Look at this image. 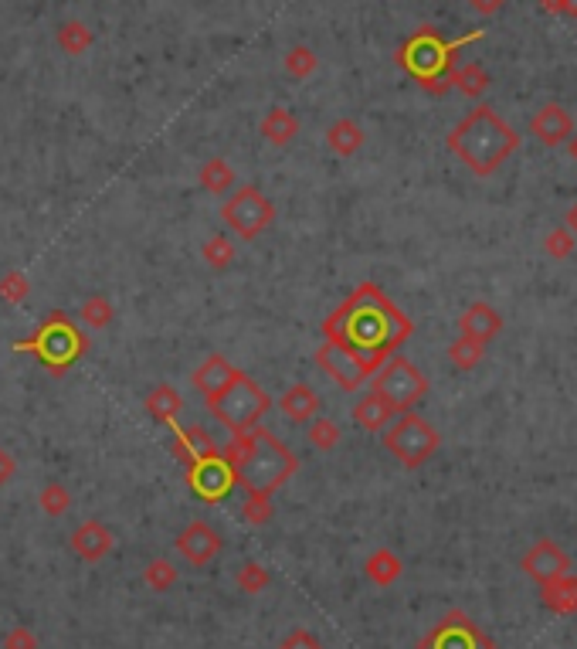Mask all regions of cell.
Here are the masks:
<instances>
[{
    "label": "cell",
    "mask_w": 577,
    "mask_h": 649,
    "mask_svg": "<svg viewBox=\"0 0 577 649\" xmlns=\"http://www.w3.org/2000/svg\"><path fill=\"white\" fill-rule=\"evenodd\" d=\"M415 333V323L377 283H360L330 317L323 320V337L360 357L370 374Z\"/></svg>",
    "instance_id": "6da1fadb"
},
{
    "label": "cell",
    "mask_w": 577,
    "mask_h": 649,
    "mask_svg": "<svg viewBox=\"0 0 577 649\" xmlns=\"http://www.w3.org/2000/svg\"><path fill=\"white\" fill-rule=\"evenodd\" d=\"M225 463L235 473V483L241 490H258V493H275L282 483L299 469V459L286 442L275 439L269 429L255 425V429L231 435V442L221 449Z\"/></svg>",
    "instance_id": "7a4b0ae2"
},
{
    "label": "cell",
    "mask_w": 577,
    "mask_h": 649,
    "mask_svg": "<svg viewBox=\"0 0 577 649\" xmlns=\"http://www.w3.org/2000/svg\"><path fill=\"white\" fill-rule=\"evenodd\" d=\"M445 147L476 177H493L520 150V133L493 106H476L459 126H452Z\"/></svg>",
    "instance_id": "3957f363"
},
{
    "label": "cell",
    "mask_w": 577,
    "mask_h": 649,
    "mask_svg": "<svg viewBox=\"0 0 577 649\" xmlns=\"http://www.w3.org/2000/svg\"><path fill=\"white\" fill-rule=\"evenodd\" d=\"M479 38H482V31L445 41L442 31H435L432 24H421V28L398 48L394 62H398L425 92L445 96V92L452 89V72H455V65H459V51Z\"/></svg>",
    "instance_id": "277c9868"
},
{
    "label": "cell",
    "mask_w": 577,
    "mask_h": 649,
    "mask_svg": "<svg viewBox=\"0 0 577 649\" xmlns=\"http://www.w3.org/2000/svg\"><path fill=\"white\" fill-rule=\"evenodd\" d=\"M14 350H28V354H34L41 364H45L48 374H55L58 378V374H65L68 367L89 350V337L68 320V313L55 310L41 320V327L34 330L28 340H17Z\"/></svg>",
    "instance_id": "5b68a950"
},
{
    "label": "cell",
    "mask_w": 577,
    "mask_h": 649,
    "mask_svg": "<svg viewBox=\"0 0 577 649\" xmlns=\"http://www.w3.org/2000/svg\"><path fill=\"white\" fill-rule=\"evenodd\" d=\"M204 401H208V412L218 418L231 435L255 429V425L272 412V395L255 378H248L245 371H235L218 395H211Z\"/></svg>",
    "instance_id": "8992f818"
},
{
    "label": "cell",
    "mask_w": 577,
    "mask_h": 649,
    "mask_svg": "<svg viewBox=\"0 0 577 649\" xmlns=\"http://www.w3.org/2000/svg\"><path fill=\"white\" fill-rule=\"evenodd\" d=\"M442 446V435L428 418H421L415 412H401L391 425L384 429V449L398 459L401 466L418 469L435 456Z\"/></svg>",
    "instance_id": "52a82bcc"
},
{
    "label": "cell",
    "mask_w": 577,
    "mask_h": 649,
    "mask_svg": "<svg viewBox=\"0 0 577 649\" xmlns=\"http://www.w3.org/2000/svg\"><path fill=\"white\" fill-rule=\"evenodd\" d=\"M370 378H374V381H370V391H374V395H381L398 415L411 412V408H415L418 401L428 395V378L408 361V357H401V354L387 357V361L377 367Z\"/></svg>",
    "instance_id": "ba28073f"
},
{
    "label": "cell",
    "mask_w": 577,
    "mask_h": 649,
    "mask_svg": "<svg viewBox=\"0 0 577 649\" xmlns=\"http://www.w3.org/2000/svg\"><path fill=\"white\" fill-rule=\"evenodd\" d=\"M221 218L241 242H252L275 221V204L255 184H245L228 194V201L221 204Z\"/></svg>",
    "instance_id": "9c48e42d"
},
{
    "label": "cell",
    "mask_w": 577,
    "mask_h": 649,
    "mask_svg": "<svg viewBox=\"0 0 577 649\" xmlns=\"http://www.w3.org/2000/svg\"><path fill=\"white\" fill-rule=\"evenodd\" d=\"M187 486H191L204 503H221L231 493V486H238V483H235L231 466L225 463V456L218 452V456L187 466Z\"/></svg>",
    "instance_id": "30bf717a"
},
{
    "label": "cell",
    "mask_w": 577,
    "mask_h": 649,
    "mask_svg": "<svg viewBox=\"0 0 577 649\" xmlns=\"http://www.w3.org/2000/svg\"><path fill=\"white\" fill-rule=\"evenodd\" d=\"M316 364H320V371L330 374L343 391H357L360 384L370 381V371L360 364V357L350 354L347 347L333 344V340H323V347L316 350Z\"/></svg>",
    "instance_id": "8fae6325"
},
{
    "label": "cell",
    "mask_w": 577,
    "mask_h": 649,
    "mask_svg": "<svg viewBox=\"0 0 577 649\" xmlns=\"http://www.w3.org/2000/svg\"><path fill=\"white\" fill-rule=\"evenodd\" d=\"M221 544H225V541H221V534L214 531L208 520H191V524L177 534L174 548H177L180 558L187 561V565L204 568L208 561H214V554L221 551Z\"/></svg>",
    "instance_id": "7c38bea8"
},
{
    "label": "cell",
    "mask_w": 577,
    "mask_h": 649,
    "mask_svg": "<svg viewBox=\"0 0 577 649\" xmlns=\"http://www.w3.org/2000/svg\"><path fill=\"white\" fill-rule=\"evenodd\" d=\"M530 133L537 136L544 147H561V143H571V136L577 130H574L571 113H567L564 106H557V102H547L544 109H537V113L530 116Z\"/></svg>",
    "instance_id": "4fadbf2b"
},
{
    "label": "cell",
    "mask_w": 577,
    "mask_h": 649,
    "mask_svg": "<svg viewBox=\"0 0 577 649\" xmlns=\"http://www.w3.org/2000/svg\"><path fill=\"white\" fill-rule=\"evenodd\" d=\"M72 551L79 554L82 561H89V565H96V561L106 558L109 551H113V544H116V537L113 531H109L102 520H85V524H79L72 531Z\"/></svg>",
    "instance_id": "5bb4252c"
},
{
    "label": "cell",
    "mask_w": 577,
    "mask_h": 649,
    "mask_svg": "<svg viewBox=\"0 0 577 649\" xmlns=\"http://www.w3.org/2000/svg\"><path fill=\"white\" fill-rule=\"evenodd\" d=\"M218 442L211 439L208 429H201V425H174V456L180 459L184 466H194L201 463V459H211L218 456Z\"/></svg>",
    "instance_id": "9a60e30c"
},
{
    "label": "cell",
    "mask_w": 577,
    "mask_h": 649,
    "mask_svg": "<svg viewBox=\"0 0 577 649\" xmlns=\"http://www.w3.org/2000/svg\"><path fill=\"white\" fill-rule=\"evenodd\" d=\"M499 330H503V317L493 310L489 303H472L469 310L459 317V333L462 337H472L479 340V344H489L493 337H499Z\"/></svg>",
    "instance_id": "2e32d148"
},
{
    "label": "cell",
    "mask_w": 577,
    "mask_h": 649,
    "mask_svg": "<svg viewBox=\"0 0 577 649\" xmlns=\"http://www.w3.org/2000/svg\"><path fill=\"white\" fill-rule=\"evenodd\" d=\"M279 408L289 422L309 425L316 415H320V395H316V388H309V384H292L286 395H282Z\"/></svg>",
    "instance_id": "e0dca14e"
},
{
    "label": "cell",
    "mask_w": 577,
    "mask_h": 649,
    "mask_svg": "<svg viewBox=\"0 0 577 649\" xmlns=\"http://www.w3.org/2000/svg\"><path fill=\"white\" fill-rule=\"evenodd\" d=\"M258 133H262V140L272 143V147H289V143L299 136V119H296V113H289L286 106H275L262 116Z\"/></svg>",
    "instance_id": "ac0fdd59"
},
{
    "label": "cell",
    "mask_w": 577,
    "mask_h": 649,
    "mask_svg": "<svg viewBox=\"0 0 577 649\" xmlns=\"http://www.w3.org/2000/svg\"><path fill=\"white\" fill-rule=\"evenodd\" d=\"M235 371H238V367L231 364L225 354H211L208 361H204V364L191 374V381H194V388L201 391L204 398H211V395H218V391L225 388Z\"/></svg>",
    "instance_id": "d6986e66"
},
{
    "label": "cell",
    "mask_w": 577,
    "mask_h": 649,
    "mask_svg": "<svg viewBox=\"0 0 577 649\" xmlns=\"http://www.w3.org/2000/svg\"><path fill=\"white\" fill-rule=\"evenodd\" d=\"M394 418H398V412H394V408L387 405L381 395H374V391L353 405V422H357L360 429H367V432H384Z\"/></svg>",
    "instance_id": "ffe728a7"
},
{
    "label": "cell",
    "mask_w": 577,
    "mask_h": 649,
    "mask_svg": "<svg viewBox=\"0 0 577 649\" xmlns=\"http://www.w3.org/2000/svg\"><path fill=\"white\" fill-rule=\"evenodd\" d=\"M146 412H150V418H157V422L174 429L177 415L184 412V398H180V391L174 384H157V388L146 395Z\"/></svg>",
    "instance_id": "44dd1931"
},
{
    "label": "cell",
    "mask_w": 577,
    "mask_h": 649,
    "mask_svg": "<svg viewBox=\"0 0 577 649\" xmlns=\"http://www.w3.org/2000/svg\"><path fill=\"white\" fill-rule=\"evenodd\" d=\"M367 133L360 123H353V119H337L333 126H326V147H330L337 157H353L360 147H364Z\"/></svg>",
    "instance_id": "7402d4cb"
},
{
    "label": "cell",
    "mask_w": 577,
    "mask_h": 649,
    "mask_svg": "<svg viewBox=\"0 0 577 649\" xmlns=\"http://www.w3.org/2000/svg\"><path fill=\"white\" fill-rule=\"evenodd\" d=\"M55 41H58V48H62L65 55L79 58V55H85V51L92 48V41H96V34H92L89 24L79 21V17H68L65 24H58Z\"/></svg>",
    "instance_id": "603a6c76"
},
{
    "label": "cell",
    "mask_w": 577,
    "mask_h": 649,
    "mask_svg": "<svg viewBox=\"0 0 577 649\" xmlns=\"http://www.w3.org/2000/svg\"><path fill=\"white\" fill-rule=\"evenodd\" d=\"M197 181L208 194H218V198H225V194L235 191V167L228 164L225 157H211L208 164L201 167V174H197Z\"/></svg>",
    "instance_id": "cb8c5ba5"
},
{
    "label": "cell",
    "mask_w": 577,
    "mask_h": 649,
    "mask_svg": "<svg viewBox=\"0 0 577 649\" xmlns=\"http://www.w3.org/2000/svg\"><path fill=\"white\" fill-rule=\"evenodd\" d=\"M452 85L469 99H479L482 92L489 89V72L482 68L479 62H465V65H455L452 72Z\"/></svg>",
    "instance_id": "d4e9b609"
},
{
    "label": "cell",
    "mask_w": 577,
    "mask_h": 649,
    "mask_svg": "<svg viewBox=\"0 0 577 649\" xmlns=\"http://www.w3.org/2000/svg\"><path fill=\"white\" fill-rule=\"evenodd\" d=\"M201 255H204V262H208L214 272H225V269H231V262H235V255H238L235 238H231V235H221V232L211 235L208 242H204Z\"/></svg>",
    "instance_id": "484cf974"
},
{
    "label": "cell",
    "mask_w": 577,
    "mask_h": 649,
    "mask_svg": "<svg viewBox=\"0 0 577 649\" xmlns=\"http://www.w3.org/2000/svg\"><path fill=\"white\" fill-rule=\"evenodd\" d=\"M398 575H401V561L394 551L381 548L367 558V578L374 585H391V582H398Z\"/></svg>",
    "instance_id": "4316f807"
},
{
    "label": "cell",
    "mask_w": 577,
    "mask_h": 649,
    "mask_svg": "<svg viewBox=\"0 0 577 649\" xmlns=\"http://www.w3.org/2000/svg\"><path fill=\"white\" fill-rule=\"evenodd\" d=\"M241 520L252 527H265L272 520V493H258L248 490L245 500H241Z\"/></svg>",
    "instance_id": "83f0119b"
},
{
    "label": "cell",
    "mask_w": 577,
    "mask_h": 649,
    "mask_svg": "<svg viewBox=\"0 0 577 649\" xmlns=\"http://www.w3.org/2000/svg\"><path fill=\"white\" fill-rule=\"evenodd\" d=\"M79 317H82V323L89 330H106L109 323H113V317H116V310H113V303L106 300V296H89V300L82 303V310H79Z\"/></svg>",
    "instance_id": "f1b7e54d"
},
{
    "label": "cell",
    "mask_w": 577,
    "mask_h": 649,
    "mask_svg": "<svg viewBox=\"0 0 577 649\" xmlns=\"http://www.w3.org/2000/svg\"><path fill=\"white\" fill-rule=\"evenodd\" d=\"M527 568H530V575L550 578V575H557V571H564L567 561H564V554L554 548V544H540V548L530 554Z\"/></svg>",
    "instance_id": "f546056e"
},
{
    "label": "cell",
    "mask_w": 577,
    "mask_h": 649,
    "mask_svg": "<svg viewBox=\"0 0 577 649\" xmlns=\"http://www.w3.org/2000/svg\"><path fill=\"white\" fill-rule=\"evenodd\" d=\"M316 68H320V58H316V51H313V48H306V45L289 48V55H286V72H289L296 82L313 79Z\"/></svg>",
    "instance_id": "4dcf8cb0"
},
{
    "label": "cell",
    "mask_w": 577,
    "mask_h": 649,
    "mask_svg": "<svg viewBox=\"0 0 577 649\" xmlns=\"http://www.w3.org/2000/svg\"><path fill=\"white\" fill-rule=\"evenodd\" d=\"M482 354H486V344H479V340H472V337H459L449 344V361L459 367V371H472V367H479Z\"/></svg>",
    "instance_id": "1f68e13d"
},
{
    "label": "cell",
    "mask_w": 577,
    "mask_h": 649,
    "mask_svg": "<svg viewBox=\"0 0 577 649\" xmlns=\"http://www.w3.org/2000/svg\"><path fill=\"white\" fill-rule=\"evenodd\" d=\"M177 565L170 558H153L150 565L143 568V582L153 588V592H167V588L177 585Z\"/></svg>",
    "instance_id": "d6a6232c"
},
{
    "label": "cell",
    "mask_w": 577,
    "mask_h": 649,
    "mask_svg": "<svg viewBox=\"0 0 577 649\" xmlns=\"http://www.w3.org/2000/svg\"><path fill=\"white\" fill-rule=\"evenodd\" d=\"M309 442H313L320 452H330V449H337L340 446V439H343V432H340V425L333 422V418H320L316 415L313 422H309Z\"/></svg>",
    "instance_id": "836d02e7"
},
{
    "label": "cell",
    "mask_w": 577,
    "mask_h": 649,
    "mask_svg": "<svg viewBox=\"0 0 577 649\" xmlns=\"http://www.w3.org/2000/svg\"><path fill=\"white\" fill-rule=\"evenodd\" d=\"M38 503L48 517H65L68 510H72V493H68V486L62 483H48L45 490H41Z\"/></svg>",
    "instance_id": "e575fe53"
},
{
    "label": "cell",
    "mask_w": 577,
    "mask_h": 649,
    "mask_svg": "<svg viewBox=\"0 0 577 649\" xmlns=\"http://www.w3.org/2000/svg\"><path fill=\"white\" fill-rule=\"evenodd\" d=\"M272 585V575L265 571L258 561H248V565H241V571H238V588L245 595H262L265 588Z\"/></svg>",
    "instance_id": "d590c367"
},
{
    "label": "cell",
    "mask_w": 577,
    "mask_h": 649,
    "mask_svg": "<svg viewBox=\"0 0 577 649\" xmlns=\"http://www.w3.org/2000/svg\"><path fill=\"white\" fill-rule=\"evenodd\" d=\"M472 629H462V626H452V619L445 622V629H438L432 636V646L438 649H472Z\"/></svg>",
    "instance_id": "8d00e7d4"
},
{
    "label": "cell",
    "mask_w": 577,
    "mask_h": 649,
    "mask_svg": "<svg viewBox=\"0 0 577 649\" xmlns=\"http://www.w3.org/2000/svg\"><path fill=\"white\" fill-rule=\"evenodd\" d=\"M28 293H31V283H28V276L24 272H7L4 279H0V300L4 303H24L28 300Z\"/></svg>",
    "instance_id": "74e56055"
},
{
    "label": "cell",
    "mask_w": 577,
    "mask_h": 649,
    "mask_svg": "<svg viewBox=\"0 0 577 649\" xmlns=\"http://www.w3.org/2000/svg\"><path fill=\"white\" fill-rule=\"evenodd\" d=\"M544 249L550 259H557V262H564V259H571L574 249H577V238L567 232V228H554L547 238H544Z\"/></svg>",
    "instance_id": "f35d334b"
},
{
    "label": "cell",
    "mask_w": 577,
    "mask_h": 649,
    "mask_svg": "<svg viewBox=\"0 0 577 649\" xmlns=\"http://www.w3.org/2000/svg\"><path fill=\"white\" fill-rule=\"evenodd\" d=\"M4 649H38V636H34L28 626H14L11 633L4 636Z\"/></svg>",
    "instance_id": "ab89813d"
},
{
    "label": "cell",
    "mask_w": 577,
    "mask_h": 649,
    "mask_svg": "<svg viewBox=\"0 0 577 649\" xmlns=\"http://www.w3.org/2000/svg\"><path fill=\"white\" fill-rule=\"evenodd\" d=\"M279 649H323V646H320V639L309 633V629H292V633L282 639Z\"/></svg>",
    "instance_id": "60d3db41"
},
{
    "label": "cell",
    "mask_w": 577,
    "mask_h": 649,
    "mask_svg": "<svg viewBox=\"0 0 577 649\" xmlns=\"http://www.w3.org/2000/svg\"><path fill=\"white\" fill-rule=\"evenodd\" d=\"M14 473H17V459H14L7 449H0V486L11 483V480H14Z\"/></svg>",
    "instance_id": "b9f144b4"
},
{
    "label": "cell",
    "mask_w": 577,
    "mask_h": 649,
    "mask_svg": "<svg viewBox=\"0 0 577 649\" xmlns=\"http://www.w3.org/2000/svg\"><path fill=\"white\" fill-rule=\"evenodd\" d=\"M469 7L476 14H482V17H493V14H499L506 7V0H469Z\"/></svg>",
    "instance_id": "7bdbcfd3"
},
{
    "label": "cell",
    "mask_w": 577,
    "mask_h": 649,
    "mask_svg": "<svg viewBox=\"0 0 577 649\" xmlns=\"http://www.w3.org/2000/svg\"><path fill=\"white\" fill-rule=\"evenodd\" d=\"M564 228L577 238V201L571 204V208H567V215H564Z\"/></svg>",
    "instance_id": "ee69618b"
},
{
    "label": "cell",
    "mask_w": 577,
    "mask_h": 649,
    "mask_svg": "<svg viewBox=\"0 0 577 649\" xmlns=\"http://www.w3.org/2000/svg\"><path fill=\"white\" fill-rule=\"evenodd\" d=\"M540 7H544L547 14H557V17L564 14V0H540Z\"/></svg>",
    "instance_id": "f6af8a7d"
},
{
    "label": "cell",
    "mask_w": 577,
    "mask_h": 649,
    "mask_svg": "<svg viewBox=\"0 0 577 649\" xmlns=\"http://www.w3.org/2000/svg\"><path fill=\"white\" fill-rule=\"evenodd\" d=\"M564 14L567 17H577V0H564Z\"/></svg>",
    "instance_id": "bcb514c9"
},
{
    "label": "cell",
    "mask_w": 577,
    "mask_h": 649,
    "mask_svg": "<svg viewBox=\"0 0 577 649\" xmlns=\"http://www.w3.org/2000/svg\"><path fill=\"white\" fill-rule=\"evenodd\" d=\"M567 147H571V157H574V164H577V133L571 136V143H567Z\"/></svg>",
    "instance_id": "7dc6e473"
}]
</instances>
